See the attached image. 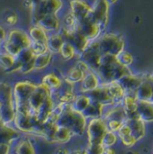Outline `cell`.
Masks as SVG:
<instances>
[{"instance_id": "6da1fadb", "label": "cell", "mask_w": 153, "mask_h": 154, "mask_svg": "<svg viewBox=\"0 0 153 154\" xmlns=\"http://www.w3.org/2000/svg\"><path fill=\"white\" fill-rule=\"evenodd\" d=\"M96 73L98 75L101 84H106L111 81L119 80L124 76L132 74V71L129 67L121 64L117 60L116 56L104 54Z\"/></svg>"}, {"instance_id": "7a4b0ae2", "label": "cell", "mask_w": 153, "mask_h": 154, "mask_svg": "<svg viewBox=\"0 0 153 154\" xmlns=\"http://www.w3.org/2000/svg\"><path fill=\"white\" fill-rule=\"evenodd\" d=\"M57 124L68 127L73 133L74 137L80 138L85 135L87 119L82 112L73 107L72 103H65L63 112L58 118Z\"/></svg>"}, {"instance_id": "3957f363", "label": "cell", "mask_w": 153, "mask_h": 154, "mask_svg": "<svg viewBox=\"0 0 153 154\" xmlns=\"http://www.w3.org/2000/svg\"><path fill=\"white\" fill-rule=\"evenodd\" d=\"M98 48L102 55L110 54L117 56L121 51L124 50L125 42L121 34L113 32H102L96 39Z\"/></svg>"}, {"instance_id": "277c9868", "label": "cell", "mask_w": 153, "mask_h": 154, "mask_svg": "<svg viewBox=\"0 0 153 154\" xmlns=\"http://www.w3.org/2000/svg\"><path fill=\"white\" fill-rule=\"evenodd\" d=\"M107 131V125L103 117L88 119L85 132V135L87 136L86 146L90 147L102 144L103 137Z\"/></svg>"}, {"instance_id": "5b68a950", "label": "cell", "mask_w": 153, "mask_h": 154, "mask_svg": "<svg viewBox=\"0 0 153 154\" xmlns=\"http://www.w3.org/2000/svg\"><path fill=\"white\" fill-rule=\"evenodd\" d=\"M63 6L64 3L62 0H43L36 7L30 11L32 23H37L43 16L47 14H59V13L62 10Z\"/></svg>"}, {"instance_id": "8992f818", "label": "cell", "mask_w": 153, "mask_h": 154, "mask_svg": "<svg viewBox=\"0 0 153 154\" xmlns=\"http://www.w3.org/2000/svg\"><path fill=\"white\" fill-rule=\"evenodd\" d=\"M91 5V17L100 26L102 31L105 32L109 23V11L111 5L107 0H94Z\"/></svg>"}, {"instance_id": "52a82bcc", "label": "cell", "mask_w": 153, "mask_h": 154, "mask_svg": "<svg viewBox=\"0 0 153 154\" xmlns=\"http://www.w3.org/2000/svg\"><path fill=\"white\" fill-rule=\"evenodd\" d=\"M37 86L38 83H34L29 80H21L15 82L13 85V97L14 106L28 102Z\"/></svg>"}, {"instance_id": "ba28073f", "label": "cell", "mask_w": 153, "mask_h": 154, "mask_svg": "<svg viewBox=\"0 0 153 154\" xmlns=\"http://www.w3.org/2000/svg\"><path fill=\"white\" fill-rule=\"evenodd\" d=\"M79 59H82L85 60L87 65L89 66L90 69L93 71H96L97 69L100 66L101 59H102V53L99 51L97 41H92L88 47L79 55Z\"/></svg>"}, {"instance_id": "9c48e42d", "label": "cell", "mask_w": 153, "mask_h": 154, "mask_svg": "<svg viewBox=\"0 0 153 154\" xmlns=\"http://www.w3.org/2000/svg\"><path fill=\"white\" fill-rule=\"evenodd\" d=\"M76 29L78 32H79L90 41L96 40L103 32L100 26L91 17V14L87 18L78 22Z\"/></svg>"}, {"instance_id": "30bf717a", "label": "cell", "mask_w": 153, "mask_h": 154, "mask_svg": "<svg viewBox=\"0 0 153 154\" xmlns=\"http://www.w3.org/2000/svg\"><path fill=\"white\" fill-rule=\"evenodd\" d=\"M5 39L12 42L21 51L23 50L29 49L32 43V39L28 32L19 28H13L8 31Z\"/></svg>"}, {"instance_id": "8fae6325", "label": "cell", "mask_w": 153, "mask_h": 154, "mask_svg": "<svg viewBox=\"0 0 153 154\" xmlns=\"http://www.w3.org/2000/svg\"><path fill=\"white\" fill-rule=\"evenodd\" d=\"M51 97H52V91L49 88H47L45 85H43L40 82V83H38L36 89L34 90V92L29 98L28 104L32 107V109L36 113V111L39 110V108L42 106V104L48 98H50Z\"/></svg>"}, {"instance_id": "7c38bea8", "label": "cell", "mask_w": 153, "mask_h": 154, "mask_svg": "<svg viewBox=\"0 0 153 154\" xmlns=\"http://www.w3.org/2000/svg\"><path fill=\"white\" fill-rule=\"evenodd\" d=\"M69 12L79 22L91 14L92 5L87 0H70Z\"/></svg>"}, {"instance_id": "4fadbf2b", "label": "cell", "mask_w": 153, "mask_h": 154, "mask_svg": "<svg viewBox=\"0 0 153 154\" xmlns=\"http://www.w3.org/2000/svg\"><path fill=\"white\" fill-rule=\"evenodd\" d=\"M101 84L100 79L98 75L93 71L89 70L84 77V79L76 86V89L78 93L88 94L89 92L96 89Z\"/></svg>"}, {"instance_id": "5bb4252c", "label": "cell", "mask_w": 153, "mask_h": 154, "mask_svg": "<svg viewBox=\"0 0 153 154\" xmlns=\"http://www.w3.org/2000/svg\"><path fill=\"white\" fill-rule=\"evenodd\" d=\"M137 100L148 101L153 104V77L152 75H144L143 79L136 89Z\"/></svg>"}, {"instance_id": "9a60e30c", "label": "cell", "mask_w": 153, "mask_h": 154, "mask_svg": "<svg viewBox=\"0 0 153 154\" xmlns=\"http://www.w3.org/2000/svg\"><path fill=\"white\" fill-rule=\"evenodd\" d=\"M87 95L90 97L92 101L97 102V103L103 105L105 107L115 106V102H114L113 98L111 97V96L107 90V88L105 84H100L99 87H97L93 91L89 92Z\"/></svg>"}, {"instance_id": "2e32d148", "label": "cell", "mask_w": 153, "mask_h": 154, "mask_svg": "<svg viewBox=\"0 0 153 154\" xmlns=\"http://www.w3.org/2000/svg\"><path fill=\"white\" fill-rule=\"evenodd\" d=\"M37 24L42 27L44 31L50 34L52 32H60L61 28V19L60 18L59 14H47L43 16L37 23Z\"/></svg>"}, {"instance_id": "e0dca14e", "label": "cell", "mask_w": 153, "mask_h": 154, "mask_svg": "<svg viewBox=\"0 0 153 154\" xmlns=\"http://www.w3.org/2000/svg\"><path fill=\"white\" fill-rule=\"evenodd\" d=\"M21 136L22 134L12 125L0 124V143H9L13 145Z\"/></svg>"}, {"instance_id": "ac0fdd59", "label": "cell", "mask_w": 153, "mask_h": 154, "mask_svg": "<svg viewBox=\"0 0 153 154\" xmlns=\"http://www.w3.org/2000/svg\"><path fill=\"white\" fill-rule=\"evenodd\" d=\"M73 138L75 137L70 129H69L66 126L57 125L50 143H54L58 145H66L69 143H70Z\"/></svg>"}, {"instance_id": "d6986e66", "label": "cell", "mask_w": 153, "mask_h": 154, "mask_svg": "<svg viewBox=\"0 0 153 154\" xmlns=\"http://www.w3.org/2000/svg\"><path fill=\"white\" fill-rule=\"evenodd\" d=\"M12 152L16 154H35L37 151L33 143L28 137L21 136L12 145Z\"/></svg>"}, {"instance_id": "ffe728a7", "label": "cell", "mask_w": 153, "mask_h": 154, "mask_svg": "<svg viewBox=\"0 0 153 154\" xmlns=\"http://www.w3.org/2000/svg\"><path fill=\"white\" fill-rule=\"evenodd\" d=\"M125 122L129 125L131 131H132V135L134 136L137 142L142 140L145 136V134H146L145 122L142 120L139 116L127 118Z\"/></svg>"}, {"instance_id": "44dd1931", "label": "cell", "mask_w": 153, "mask_h": 154, "mask_svg": "<svg viewBox=\"0 0 153 154\" xmlns=\"http://www.w3.org/2000/svg\"><path fill=\"white\" fill-rule=\"evenodd\" d=\"M142 79H143V76H137L132 73L124 76L118 81L124 88L125 93H135L136 89L142 83Z\"/></svg>"}, {"instance_id": "7402d4cb", "label": "cell", "mask_w": 153, "mask_h": 154, "mask_svg": "<svg viewBox=\"0 0 153 154\" xmlns=\"http://www.w3.org/2000/svg\"><path fill=\"white\" fill-rule=\"evenodd\" d=\"M41 83L45 85L53 92L63 86V79L56 72H49L41 77Z\"/></svg>"}, {"instance_id": "603a6c76", "label": "cell", "mask_w": 153, "mask_h": 154, "mask_svg": "<svg viewBox=\"0 0 153 154\" xmlns=\"http://www.w3.org/2000/svg\"><path fill=\"white\" fill-rule=\"evenodd\" d=\"M105 85L106 86L107 90L115 102V105H122L123 98L125 95V91L120 84V82L118 80H115Z\"/></svg>"}, {"instance_id": "cb8c5ba5", "label": "cell", "mask_w": 153, "mask_h": 154, "mask_svg": "<svg viewBox=\"0 0 153 154\" xmlns=\"http://www.w3.org/2000/svg\"><path fill=\"white\" fill-rule=\"evenodd\" d=\"M137 113L144 122H153V106L151 102L138 100Z\"/></svg>"}, {"instance_id": "d4e9b609", "label": "cell", "mask_w": 153, "mask_h": 154, "mask_svg": "<svg viewBox=\"0 0 153 154\" xmlns=\"http://www.w3.org/2000/svg\"><path fill=\"white\" fill-rule=\"evenodd\" d=\"M64 41H65V39L60 32L50 33L48 36V41H47V45H48L49 51H51L54 55L59 54L60 50Z\"/></svg>"}, {"instance_id": "484cf974", "label": "cell", "mask_w": 153, "mask_h": 154, "mask_svg": "<svg viewBox=\"0 0 153 154\" xmlns=\"http://www.w3.org/2000/svg\"><path fill=\"white\" fill-rule=\"evenodd\" d=\"M54 54L47 51L46 52L34 56V71H42L48 68V66L51 63L52 58Z\"/></svg>"}, {"instance_id": "4316f807", "label": "cell", "mask_w": 153, "mask_h": 154, "mask_svg": "<svg viewBox=\"0 0 153 154\" xmlns=\"http://www.w3.org/2000/svg\"><path fill=\"white\" fill-rule=\"evenodd\" d=\"M85 75H86V73H84L82 70L78 69L76 66L72 65L65 72L64 77H63V80L77 86L79 82H81V80L84 79Z\"/></svg>"}, {"instance_id": "83f0119b", "label": "cell", "mask_w": 153, "mask_h": 154, "mask_svg": "<svg viewBox=\"0 0 153 154\" xmlns=\"http://www.w3.org/2000/svg\"><path fill=\"white\" fill-rule=\"evenodd\" d=\"M27 32H28L30 38L32 39V41L47 43L49 33H47L44 31V29L42 27H41L39 24H37V23L32 24V25L29 27Z\"/></svg>"}, {"instance_id": "f1b7e54d", "label": "cell", "mask_w": 153, "mask_h": 154, "mask_svg": "<svg viewBox=\"0 0 153 154\" xmlns=\"http://www.w3.org/2000/svg\"><path fill=\"white\" fill-rule=\"evenodd\" d=\"M59 55L63 61H70V60H74L77 55L78 56V51L76 50V48L74 47V45L67 40L64 41V42L60 50Z\"/></svg>"}, {"instance_id": "f546056e", "label": "cell", "mask_w": 153, "mask_h": 154, "mask_svg": "<svg viewBox=\"0 0 153 154\" xmlns=\"http://www.w3.org/2000/svg\"><path fill=\"white\" fill-rule=\"evenodd\" d=\"M0 116L3 124L12 125L15 116L14 104H3L0 108Z\"/></svg>"}, {"instance_id": "4dcf8cb0", "label": "cell", "mask_w": 153, "mask_h": 154, "mask_svg": "<svg viewBox=\"0 0 153 154\" xmlns=\"http://www.w3.org/2000/svg\"><path fill=\"white\" fill-rule=\"evenodd\" d=\"M105 106L97 102L91 101L89 106L84 110L83 114L86 116V118L91 119V118H97V117H102L104 115L105 111Z\"/></svg>"}, {"instance_id": "1f68e13d", "label": "cell", "mask_w": 153, "mask_h": 154, "mask_svg": "<svg viewBox=\"0 0 153 154\" xmlns=\"http://www.w3.org/2000/svg\"><path fill=\"white\" fill-rule=\"evenodd\" d=\"M91 98L87 94H83V93H78L76 96V98L72 102L73 107L80 112H84V110L89 106L91 103Z\"/></svg>"}, {"instance_id": "d6a6232c", "label": "cell", "mask_w": 153, "mask_h": 154, "mask_svg": "<svg viewBox=\"0 0 153 154\" xmlns=\"http://www.w3.org/2000/svg\"><path fill=\"white\" fill-rule=\"evenodd\" d=\"M15 62V57L4 51H0V68L5 71L8 70L13 67Z\"/></svg>"}, {"instance_id": "836d02e7", "label": "cell", "mask_w": 153, "mask_h": 154, "mask_svg": "<svg viewBox=\"0 0 153 154\" xmlns=\"http://www.w3.org/2000/svg\"><path fill=\"white\" fill-rule=\"evenodd\" d=\"M61 19V28L66 29V30H69V31H75L77 30V23L78 21L76 20V18L73 16V14L69 12L68 14H66L63 18Z\"/></svg>"}, {"instance_id": "e575fe53", "label": "cell", "mask_w": 153, "mask_h": 154, "mask_svg": "<svg viewBox=\"0 0 153 154\" xmlns=\"http://www.w3.org/2000/svg\"><path fill=\"white\" fill-rule=\"evenodd\" d=\"M3 23L7 27H14L19 22V16L16 12L13 10H8L3 15Z\"/></svg>"}, {"instance_id": "d590c367", "label": "cell", "mask_w": 153, "mask_h": 154, "mask_svg": "<svg viewBox=\"0 0 153 154\" xmlns=\"http://www.w3.org/2000/svg\"><path fill=\"white\" fill-rule=\"evenodd\" d=\"M118 139H119V137H118L116 133L108 130L106 133L105 136L103 137L102 144L104 147H113L117 143Z\"/></svg>"}, {"instance_id": "8d00e7d4", "label": "cell", "mask_w": 153, "mask_h": 154, "mask_svg": "<svg viewBox=\"0 0 153 154\" xmlns=\"http://www.w3.org/2000/svg\"><path fill=\"white\" fill-rule=\"evenodd\" d=\"M30 50L32 51V52L33 53L34 56L42 54V53L46 52L47 51H49L47 43L41 42H34V41H32Z\"/></svg>"}, {"instance_id": "74e56055", "label": "cell", "mask_w": 153, "mask_h": 154, "mask_svg": "<svg viewBox=\"0 0 153 154\" xmlns=\"http://www.w3.org/2000/svg\"><path fill=\"white\" fill-rule=\"evenodd\" d=\"M116 59H117V60L121 64H123L124 66H127V67L131 66L133 64V55L130 52H128V51H126L124 50L123 51H121L116 56Z\"/></svg>"}, {"instance_id": "f35d334b", "label": "cell", "mask_w": 153, "mask_h": 154, "mask_svg": "<svg viewBox=\"0 0 153 154\" xmlns=\"http://www.w3.org/2000/svg\"><path fill=\"white\" fill-rule=\"evenodd\" d=\"M33 71H34V57L30 60H28L27 62H25L24 64H23L19 72L23 75H28Z\"/></svg>"}, {"instance_id": "ab89813d", "label": "cell", "mask_w": 153, "mask_h": 154, "mask_svg": "<svg viewBox=\"0 0 153 154\" xmlns=\"http://www.w3.org/2000/svg\"><path fill=\"white\" fill-rule=\"evenodd\" d=\"M120 140H121L122 143L127 148H131V147L134 146L136 144V143H137V140L134 138V136L132 135V134H128V135H125L124 137H121Z\"/></svg>"}, {"instance_id": "60d3db41", "label": "cell", "mask_w": 153, "mask_h": 154, "mask_svg": "<svg viewBox=\"0 0 153 154\" xmlns=\"http://www.w3.org/2000/svg\"><path fill=\"white\" fill-rule=\"evenodd\" d=\"M106 122L108 130L112 131V132H115V133H116L119 130V128L122 126V125L124 123V122H122V121H119V120H115V119L107 120Z\"/></svg>"}, {"instance_id": "b9f144b4", "label": "cell", "mask_w": 153, "mask_h": 154, "mask_svg": "<svg viewBox=\"0 0 153 154\" xmlns=\"http://www.w3.org/2000/svg\"><path fill=\"white\" fill-rule=\"evenodd\" d=\"M43 0H23V5L28 9L29 11L32 10L34 7H36L39 4H41Z\"/></svg>"}, {"instance_id": "7bdbcfd3", "label": "cell", "mask_w": 153, "mask_h": 154, "mask_svg": "<svg viewBox=\"0 0 153 154\" xmlns=\"http://www.w3.org/2000/svg\"><path fill=\"white\" fill-rule=\"evenodd\" d=\"M12 152V145L9 143H0V154H8Z\"/></svg>"}, {"instance_id": "ee69618b", "label": "cell", "mask_w": 153, "mask_h": 154, "mask_svg": "<svg viewBox=\"0 0 153 154\" xmlns=\"http://www.w3.org/2000/svg\"><path fill=\"white\" fill-rule=\"evenodd\" d=\"M54 152L55 153H71L69 149L66 147L65 145H59Z\"/></svg>"}, {"instance_id": "f6af8a7d", "label": "cell", "mask_w": 153, "mask_h": 154, "mask_svg": "<svg viewBox=\"0 0 153 154\" xmlns=\"http://www.w3.org/2000/svg\"><path fill=\"white\" fill-rule=\"evenodd\" d=\"M6 35H7V32L5 31L4 26L0 23V42L1 43L3 41H5V39L6 38Z\"/></svg>"}, {"instance_id": "bcb514c9", "label": "cell", "mask_w": 153, "mask_h": 154, "mask_svg": "<svg viewBox=\"0 0 153 154\" xmlns=\"http://www.w3.org/2000/svg\"><path fill=\"white\" fill-rule=\"evenodd\" d=\"M116 152L115 151V149L113 147H105L104 149V153L103 154H113L115 153Z\"/></svg>"}, {"instance_id": "7dc6e473", "label": "cell", "mask_w": 153, "mask_h": 154, "mask_svg": "<svg viewBox=\"0 0 153 154\" xmlns=\"http://www.w3.org/2000/svg\"><path fill=\"white\" fill-rule=\"evenodd\" d=\"M108 2H109V4L112 5H115L117 2H118V0H107Z\"/></svg>"}, {"instance_id": "c3c4849f", "label": "cell", "mask_w": 153, "mask_h": 154, "mask_svg": "<svg viewBox=\"0 0 153 154\" xmlns=\"http://www.w3.org/2000/svg\"><path fill=\"white\" fill-rule=\"evenodd\" d=\"M1 106H2V103H1V101H0V108H1Z\"/></svg>"}, {"instance_id": "681fc988", "label": "cell", "mask_w": 153, "mask_h": 154, "mask_svg": "<svg viewBox=\"0 0 153 154\" xmlns=\"http://www.w3.org/2000/svg\"><path fill=\"white\" fill-rule=\"evenodd\" d=\"M0 51H1V42H0Z\"/></svg>"}, {"instance_id": "f907efd6", "label": "cell", "mask_w": 153, "mask_h": 154, "mask_svg": "<svg viewBox=\"0 0 153 154\" xmlns=\"http://www.w3.org/2000/svg\"><path fill=\"white\" fill-rule=\"evenodd\" d=\"M152 106H153V104H152Z\"/></svg>"}]
</instances>
